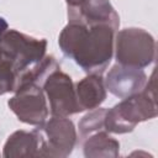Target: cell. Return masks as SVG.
I'll return each mask as SVG.
<instances>
[{"label":"cell","instance_id":"obj_5","mask_svg":"<svg viewBox=\"0 0 158 158\" xmlns=\"http://www.w3.org/2000/svg\"><path fill=\"white\" fill-rule=\"evenodd\" d=\"M69 1V0H68ZM70 1H79V0H70Z\"/></svg>","mask_w":158,"mask_h":158},{"label":"cell","instance_id":"obj_4","mask_svg":"<svg viewBox=\"0 0 158 158\" xmlns=\"http://www.w3.org/2000/svg\"><path fill=\"white\" fill-rule=\"evenodd\" d=\"M6 27H7L6 22L4 21V19H1V17H0V40L2 38V35H4L5 30H6Z\"/></svg>","mask_w":158,"mask_h":158},{"label":"cell","instance_id":"obj_1","mask_svg":"<svg viewBox=\"0 0 158 158\" xmlns=\"http://www.w3.org/2000/svg\"><path fill=\"white\" fill-rule=\"evenodd\" d=\"M114 30L107 23H95L91 28L72 23L64 28L59 43L63 52L84 70L101 73L111 58Z\"/></svg>","mask_w":158,"mask_h":158},{"label":"cell","instance_id":"obj_2","mask_svg":"<svg viewBox=\"0 0 158 158\" xmlns=\"http://www.w3.org/2000/svg\"><path fill=\"white\" fill-rule=\"evenodd\" d=\"M46 91L52 104L54 115H68L80 111L72 88L70 78L63 73H53L46 81Z\"/></svg>","mask_w":158,"mask_h":158},{"label":"cell","instance_id":"obj_3","mask_svg":"<svg viewBox=\"0 0 158 158\" xmlns=\"http://www.w3.org/2000/svg\"><path fill=\"white\" fill-rule=\"evenodd\" d=\"M78 94L80 95V98L78 99V105L80 107V111L85 109L95 107L105 99L102 83L98 77L86 78L85 80L79 83Z\"/></svg>","mask_w":158,"mask_h":158}]
</instances>
